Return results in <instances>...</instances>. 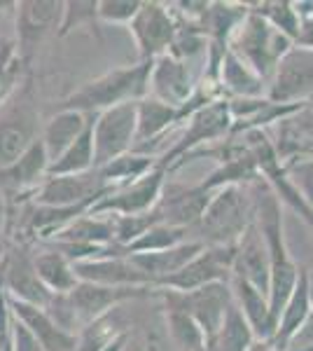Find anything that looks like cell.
I'll return each instance as SVG.
<instances>
[{"label":"cell","mask_w":313,"mask_h":351,"mask_svg":"<svg viewBox=\"0 0 313 351\" xmlns=\"http://www.w3.org/2000/svg\"><path fill=\"white\" fill-rule=\"evenodd\" d=\"M236 246H206L183 269L162 279L155 288H166L175 293H190L215 281H231Z\"/></svg>","instance_id":"4fadbf2b"},{"label":"cell","mask_w":313,"mask_h":351,"mask_svg":"<svg viewBox=\"0 0 313 351\" xmlns=\"http://www.w3.org/2000/svg\"><path fill=\"white\" fill-rule=\"evenodd\" d=\"M195 92H197V84L192 80V71L187 61L173 59L171 54H164L152 61L147 96L180 110L192 99Z\"/></svg>","instance_id":"2e32d148"},{"label":"cell","mask_w":313,"mask_h":351,"mask_svg":"<svg viewBox=\"0 0 313 351\" xmlns=\"http://www.w3.org/2000/svg\"><path fill=\"white\" fill-rule=\"evenodd\" d=\"M152 61H138L136 66L112 68L103 75L84 82L61 101V110H77L84 115H99L122 104H136L147 96Z\"/></svg>","instance_id":"6da1fadb"},{"label":"cell","mask_w":313,"mask_h":351,"mask_svg":"<svg viewBox=\"0 0 313 351\" xmlns=\"http://www.w3.org/2000/svg\"><path fill=\"white\" fill-rule=\"evenodd\" d=\"M5 293L12 300L33 304V307L45 309L52 300V293L42 286L38 279L33 258L26 251H14V256L5 265Z\"/></svg>","instance_id":"d6986e66"},{"label":"cell","mask_w":313,"mask_h":351,"mask_svg":"<svg viewBox=\"0 0 313 351\" xmlns=\"http://www.w3.org/2000/svg\"><path fill=\"white\" fill-rule=\"evenodd\" d=\"M218 87L225 99H264L266 96V82L262 80L253 68H248L238 56L227 47L225 59L220 66Z\"/></svg>","instance_id":"d4e9b609"},{"label":"cell","mask_w":313,"mask_h":351,"mask_svg":"<svg viewBox=\"0 0 313 351\" xmlns=\"http://www.w3.org/2000/svg\"><path fill=\"white\" fill-rule=\"evenodd\" d=\"M253 8H255V12L260 16H264L276 31H281L283 36H288L292 43H297L301 19H299L297 10H295V3H288V0H269V3L253 5Z\"/></svg>","instance_id":"e575fe53"},{"label":"cell","mask_w":313,"mask_h":351,"mask_svg":"<svg viewBox=\"0 0 313 351\" xmlns=\"http://www.w3.org/2000/svg\"><path fill=\"white\" fill-rule=\"evenodd\" d=\"M8 302L12 316L33 332V337L40 342L42 351H77V335H71L64 328L56 326L45 309L19 302V300H12L10 295Z\"/></svg>","instance_id":"ffe728a7"},{"label":"cell","mask_w":313,"mask_h":351,"mask_svg":"<svg viewBox=\"0 0 313 351\" xmlns=\"http://www.w3.org/2000/svg\"><path fill=\"white\" fill-rule=\"evenodd\" d=\"M94 115H84L77 110H59L56 115L45 124L40 141L45 145V152L49 157V164L59 160L64 152L71 148L73 143L82 136L87 124L92 122Z\"/></svg>","instance_id":"83f0119b"},{"label":"cell","mask_w":313,"mask_h":351,"mask_svg":"<svg viewBox=\"0 0 313 351\" xmlns=\"http://www.w3.org/2000/svg\"><path fill=\"white\" fill-rule=\"evenodd\" d=\"M187 122L190 124H187V129L180 136V141L164 155V160H159V167H164L166 171L178 167L185 157L197 152L201 145L218 143L220 138H227L234 132V117H231L229 99H225V96L213 99L210 104L201 106L197 112H192L187 117Z\"/></svg>","instance_id":"5b68a950"},{"label":"cell","mask_w":313,"mask_h":351,"mask_svg":"<svg viewBox=\"0 0 313 351\" xmlns=\"http://www.w3.org/2000/svg\"><path fill=\"white\" fill-rule=\"evenodd\" d=\"M129 337H131V332H124V335H119V337L115 339V342H110L105 349H101V351H127Z\"/></svg>","instance_id":"60d3db41"},{"label":"cell","mask_w":313,"mask_h":351,"mask_svg":"<svg viewBox=\"0 0 313 351\" xmlns=\"http://www.w3.org/2000/svg\"><path fill=\"white\" fill-rule=\"evenodd\" d=\"M99 24H101L99 21V0H87V3H82V0H68V3H64V16H61V26H59V33H56V36L64 38L71 31H75V28L92 26L96 38L101 40V31L96 28Z\"/></svg>","instance_id":"d590c367"},{"label":"cell","mask_w":313,"mask_h":351,"mask_svg":"<svg viewBox=\"0 0 313 351\" xmlns=\"http://www.w3.org/2000/svg\"><path fill=\"white\" fill-rule=\"evenodd\" d=\"M134 316L127 314V309L115 307L108 314L99 316L92 324H87L77 332V351H101L110 342H115L119 335L134 330Z\"/></svg>","instance_id":"f1b7e54d"},{"label":"cell","mask_w":313,"mask_h":351,"mask_svg":"<svg viewBox=\"0 0 313 351\" xmlns=\"http://www.w3.org/2000/svg\"><path fill=\"white\" fill-rule=\"evenodd\" d=\"M140 0H99L101 24H131L140 10Z\"/></svg>","instance_id":"74e56055"},{"label":"cell","mask_w":313,"mask_h":351,"mask_svg":"<svg viewBox=\"0 0 313 351\" xmlns=\"http://www.w3.org/2000/svg\"><path fill=\"white\" fill-rule=\"evenodd\" d=\"M283 171L292 183V188L299 192L301 199L306 202V206L313 211V155L283 164Z\"/></svg>","instance_id":"8d00e7d4"},{"label":"cell","mask_w":313,"mask_h":351,"mask_svg":"<svg viewBox=\"0 0 313 351\" xmlns=\"http://www.w3.org/2000/svg\"><path fill=\"white\" fill-rule=\"evenodd\" d=\"M115 192V188L105 185L96 169L77 176H47L42 185L33 192L38 206L49 208H92L105 195Z\"/></svg>","instance_id":"ba28073f"},{"label":"cell","mask_w":313,"mask_h":351,"mask_svg":"<svg viewBox=\"0 0 313 351\" xmlns=\"http://www.w3.org/2000/svg\"><path fill=\"white\" fill-rule=\"evenodd\" d=\"M164 316H166V328L175 351H206V335L190 314L164 307Z\"/></svg>","instance_id":"d6a6232c"},{"label":"cell","mask_w":313,"mask_h":351,"mask_svg":"<svg viewBox=\"0 0 313 351\" xmlns=\"http://www.w3.org/2000/svg\"><path fill=\"white\" fill-rule=\"evenodd\" d=\"M231 276L246 281V284H250L253 288H258L260 293L269 295L271 256H269V246H266L264 237H262V232L255 220L248 225V230L243 232V237L236 243Z\"/></svg>","instance_id":"e0dca14e"},{"label":"cell","mask_w":313,"mask_h":351,"mask_svg":"<svg viewBox=\"0 0 313 351\" xmlns=\"http://www.w3.org/2000/svg\"><path fill=\"white\" fill-rule=\"evenodd\" d=\"M201 241H185L175 248H168V251H159V253H136V256H129L131 263L136 265L143 274L150 276L152 288H155L159 281L166 279V276L175 274L185 267L187 263H192L199 253L203 251Z\"/></svg>","instance_id":"484cf974"},{"label":"cell","mask_w":313,"mask_h":351,"mask_svg":"<svg viewBox=\"0 0 313 351\" xmlns=\"http://www.w3.org/2000/svg\"><path fill=\"white\" fill-rule=\"evenodd\" d=\"M40 112L31 82H24L0 108V169H8L40 138Z\"/></svg>","instance_id":"277c9868"},{"label":"cell","mask_w":313,"mask_h":351,"mask_svg":"<svg viewBox=\"0 0 313 351\" xmlns=\"http://www.w3.org/2000/svg\"><path fill=\"white\" fill-rule=\"evenodd\" d=\"M136 145L134 152H143L150 143H157L173 124L180 122V110L171 108L162 101L145 96L136 104Z\"/></svg>","instance_id":"603a6c76"},{"label":"cell","mask_w":313,"mask_h":351,"mask_svg":"<svg viewBox=\"0 0 313 351\" xmlns=\"http://www.w3.org/2000/svg\"><path fill=\"white\" fill-rule=\"evenodd\" d=\"M155 298L162 300L164 307L180 309L197 321L206 335V344L218 335L227 311L234 304L231 295V281H215L190 293H175L166 288H155Z\"/></svg>","instance_id":"8992f818"},{"label":"cell","mask_w":313,"mask_h":351,"mask_svg":"<svg viewBox=\"0 0 313 351\" xmlns=\"http://www.w3.org/2000/svg\"><path fill=\"white\" fill-rule=\"evenodd\" d=\"M164 185H166V169L157 164L143 178L99 199L89 208V213L94 216H143V213L155 211Z\"/></svg>","instance_id":"8fae6325"},{"label":"cell","mask_w":313,"mask_h":351,"mask_svg":"<svg viewBox=\"0 0 313 351\" xmlns=\"http://www.w3.org/2000/svg\"><path fill=\"white\" fill-rule=\"evenodd\" d=\"M54 243H75L87 248H110L115 243V216L84 213L52 237Z\"/></svg>","instance_id":"cb8c5ba5"},{"label":"cell","mask_w":313,"mask_h":351,"mask_svg":"<svg viewBox=\"0 0 313 351\" xmlns=\"http://www.w3.org/2000/svg\"><path fill=\"white\" fill-rule=\"evenodd\" d=\"M255 220V199L250 185H227L210 195L201 220L192 232L203 246H236Z\"/></svg>","instance_id":"7a4b0ae2"},{"label":"cell","mask_w":313,"mask_h":351,"mask_svg":"<svg viewBox=\"0 0 313 351\" xmlns=\"http://www.w3.org/2000/svg\"><path fill=\"white\" fill-rule=\"evenodd\" d=\"M295 45H301V47L313 49V14L311 16H304V19H301L299 36H297V43H295Z\"/></svg>","instance_id":"ab89813d"},{"label":"cell","mask_w":313,"mask_h":351,"mask_svg":"<svg viewBox=\"0 0 313 351\" xmlns=\"http://www.w3.org/2000/svg\"><path fill=\"white\" fill-rule=\"evenodd\" d=\"M77 281L110 288H152L150 276L143 274L129 258H96L73 263Z\"/></svg>","instance_id":"ac0fdd59"},{"label":"cell","mask_w":313,"mask_h":351,"mask_svg":"<svg viewBox=\"0 0 313 351\" xmlns=\"http://www.w3.org/2000/svg\"><path fill=\"white\" fill-rule=\"evenodd\" d=\"M248 351H278L271 342H264V339H255L253 344H250Z\"/></svg>","instance_id":"b9f144b4"},{"label":"cell","mask_w":313,"mask_h":351,"mask_svg":"<svg viewBox=\"0 0 313 351\" xmlns=\"http://www.w3.org/2000/svg\"><path fill=\"white\" fill-rule=\"evenodd\" d=\"M152 295V288H110L99 284H79L68 293V302H71L73 311L77 316L79 330L87 324H92L99 316L108 314L115 307H122L127 302H136V300H145Z\"/></svg>","instance_id":"5bb4252c"},{"label":"cell","mask_w":313,"mask_h":351,"mask_svg":"<svg viewBox=\"0 0 313 351\" xmlns=\"http://www.w3.org/2000/svg\"><path fill=\"white\" fill-rule=\"evenodd\" d=\"M313 314V291H311V276L306 269H299V279L295 286L292 295L283 307L281 316H278V328L274 337L269 339L278 351H286L288 344L292 342V337L304 328L306 321Z\"/></svg>","instance_id":"44dd1931"},{"label":"cell","mask_w":313,"mask_h":351,"mask_svg":"<svg viewBox=\"0 0 313 351\" xmlns=\"http://www.w3.org/2000/svg\"><path fill=\"white\" fill-rule=\"evenodd\" d=\"M266 99L276 106H309L313 101V49L295 45L278 61Z\"/></svg>","instance_id":"52a82bcc"},{"label":"cell","mask_w":313,"mask_h":351,"mask_svg":"<svg viewBox=\"0 0 313 351\" xmlns=\"http://www.w3.org/2000/svg\"><path fill=\"white\" fill-rule=\"evenodd\" d=\"M231 295H234V304L241 309L243 319L253 328L255 339L269 342L276 332V324H274V319H271L269 300H266L264 293H260L258 288H253L250 284H246V281L231 276Z\"/></svg>","instance_id":"4316f807"},{"label":"cell","mask_w":313,"mask_h":351,"mask_svg":"<svg viewBox=\"0 0 313 351\" xmlns=\"http://www.w3.org/2000/svg\"><path fill=\"white\" fill-rule=\"evenodd\" d=\"M0 43H3V38H0Z\"/></svg>","instance_id":"f6af8a7d"},{"label":"cell","mask_w":313,"mask_h":351,"mask_svg":"<svg viewBox=\"0 0 313 351\" xmlns=\"http://www.w3.org/2000/svg\"><path fill=\"white\" fill-rule=\"evenodd\" d=\"M192 230H183V228H171V225H152L150 230L145 232L143 237H138L136 241H131L127 248H124V258L136 256V253H159V251H168V248H175L185 241H195L190 239Z\"/></svg>","instance_id":"836d02e7"},{"label":"cell","mask_w":313,"mask_h":351,"mask_svg":"<svg viewBox=\"0 0 313 351\" xmlns=\"http://www.w3.org/2000/svg\"><path fill=\"white\" fill-rule=\"evenodd\" d=\"M157 160L155 155H143V152H127V155L117 157V160L108 162L105 167L96 169L101 176V180H103L105 185H110V188H124V185L134 183V180L143 178L145 173H150L152 169L157 167Z\"/></svg>","instance_id":"4dcf8cb0"},{"label":"cell","mask_w":313,"mask_h":351,"mask_svg":"<svg viewBox=\"0 0 313 351\" xmlns=\"http://www.w3.org/2000/svg\"><path fill=\"white\" fill-rule=\"evenodd\" d=\"M64 3L61 0H21L14 5V43L21 64H28L38 45L49 36L59 33Z\"/></svg>","instance_id":"9c48e42d"},{"label":"cell","mask_w":313,"mask_h":351,"mask_svg":"<svg viewBox=\"0 0 313 351\" xmlns=\"http://www.w3.org/2000/svg\"><path fill=\"white\" fill-rule=\"evenodd\" d=\"M138 104V101H136ZM136 104L99 112L94 120V169L127 155L136 145Z\"/></svg>","instance_id":"30bf717a"},{"label":"cell","mask_w":313,"mask_h":351,"mask_svg":"<svg viewBox=\"0 0 313 351\" xmlns=\"http://www.w3.org/2000/svg\"><path fill=\"white\" fill-rule=\"evenodd\" d=\"M127 351H129V344H127ZM134 351H138V349H134Z\"/></svg>","instance_id":"ee69618b"},{"label":"cell","mask_w":313,"mask_h":351,"mask_svg":"<svg viewBox=\"0 0 313 351\" xmlns=\"http://www.w3.org/2000/svg\"><path fill=\"white\" fill-rule=\"evenodd\" d=\"M178 16L166 3H143L131 19V36L138 45L140 61H155L164 56L178 33Z\"/></svg>","instance_id":"7c38bea8"},{"label":"cell","mask_w":313,"mask_h":351,"mask_svg":"<svg viewBox=\"0 0 313 351\" xmlns=\"http://www.w3.org/2000/svg\"><path fill=\"white\" fill-rule=\"evenodd\" d=\"M210 195H213V192L203 190L201 183L199 185L166 183L155 206V216L159 218L162 225L195 230L203 216V211H206Z\"/></svg>","instance_id":"9a60e30c"},{"label":"cell","mask_w":313,"mask_h":351,"mask_svg":"<svg viewBox=\"0 0 313 351\" xmlns=\"http://www.w3.org/2000/svg\"><path fill=\"white\" fill-rule=\"evenodd\" d=\"M304 117H306V124H309V129L313 132V101L304 108Z\"/></svg>","instance_id":"7bdbcfd3"},{"label":"cell","mask_w":313,"mask_h":351,"mask_svg":"<svg viewBox=\"0 0 313 351\" xmlns=\"http://www.w3.org/2000/svg\"><path fill=\"white\" fill-rule=\"evenodd\" d=\"M33 267H36L38 279L52 295H68L79 284L73 263L56 248L33 256Z\"/></svg>","instance_id":"f546056e"},{"label":"cell","mask_w":313,"mask_h":351,"mask_svg":"<svg viewBox=\"0 0 313 351\" xmlns=\"http://www.w3.org/2000/svg\"><path fill=\"white\" fill-rule=\"evenodd\" d=\"M16 66H24L19 56H16V43L3 40L0 43V92H3L5 87H12Z\"/></svg>","instance_id":"f35d334b"},{"label":"cell","mask_w":313,"mask_h":351,"mask_svg":"<svg viewBox=\"0 0 313 351\" xmlns=\"http://www.w3.org/2000/svg\"><path fill=\"white\" fill-rule=\"evenodd\" d=\"M227 47L234 52L238 59L243 61L248 68H253L255 73L266 82L274 75L278 61L286 56L290 49L295 47V43L288 36H283L281 31H276L264 16L255 12V8L250 5V12L246 19L241 21V26L234 31V36L229 38Z\"/></svg>","instance_id":"3957f363"},{"label":"cell","mask_w":313,"mask_h":351,"mask_svg":"<svg viewBox=\"0 0 313 351\" xmlns=\"http://www.w3.org/2000/svg\"><path fill=\"white\" fill-rule=\"evenodd\" d=\"M47 171L49 157L45 152L42 141L38 138L14 164H10L8 169H0V185L12 192H36L42 185V180L47 178Z\"/></svg>","instance_id":"7402d4cb"},{"label":"cell","mask_w":313,"mask_h":351,"mask_svg":"<svg viewBox=\"0 0 313 351\" xmlns=\"http://www.w3.org/2000/svg\"><path fill=\"white\" fill-rule=\"evenodd\" d=\"M94 120L87 124V129L82 132V136L75 143L68 148L64 155L56 162L49 164L47 176H77V173H87L94 169Z\"/></svg>","instance_id":"1f68e13d"}]
</instances>
